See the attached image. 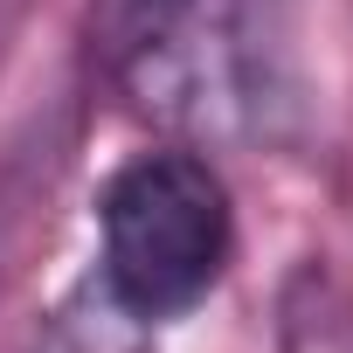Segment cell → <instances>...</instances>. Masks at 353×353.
<instances>
[{
  "label": "cell",
  "instance_id": "1",
  "mask_svg": "<svg viewBox=\"0 0 353 353\" xmlns=\"http://www.w3.org/2000/svg\"><path fill=\"white\" fill-rule=\"evenodd\" d=\"M236 256V208L222 173L188 152L159 145L132 152L97 194V277L104 305L132 325L188 319Z\"/></svg>",
  "mask_w": 353,
  "mask_h": 353
},
{
  "label": "cell",
  "instance_id": "5",
  "mask_svg": "<svg viewBox=\"0 0 353 353\" xmlns=\"http://www.w3.org/2000/svg\"><path fill=\"white\" fill-rule=\"evenodd\" d=\"M14 14H21V0H0V49H8V28H14Z\"/></svg>",
  "mask_w": 353,
  "mask_h": 353
},
{
  "label": "cell",
  "instance_id": "4",
  "mask_svg": "<svg viewBox=\"0 0 353 353\" xmlns=\"http://www.w3.org/2000/svg\"><path fill=\"white\" fill-rule=\"evenodd\" d=\"M28 353H145V346H139V325L118 305H97V319L90 312H56L28 339Z\"/></svg>",
  "mask_w": 353,
  "mask_h": 353
},
{
  "label": "cell",
  "instance_id": "2",
  "mask_svg": "<svg viewBox=\"0 0 353 353\" xmlns=\"http://www.w3.org/2000/svg\"><path fill=\"white\" fill-rule=\"evenodd\" d=\"M111 83L166 118L215 125L250 97V0H90Z\"/></svg>",
  "mask_w": 353,
  "mask_h": 353
},
{
  "label": "cell",
  "instance_id": "3",
  "mask_svg": "<svg viewBox=\"0 0 353 353\" xmlns=\"http://www.w3.org/2000/svg\"><path fill=\"white\" fill-rule=\"evenodd\" d=\"M277 353H353V284L319 256L277 291Z\"/></svg>",
  "mask_w": 353,
  "mask_h": 353
}]
</instances>
